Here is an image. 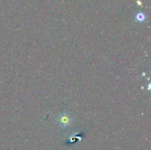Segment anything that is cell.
I'll return each instance as SVG.
<instances>
[{"instance_id":"1","label":"cell","mask_w":151,"mask_h":150,"mask_svg":"<svg viewBox=\"0 0 151 150\" xmlns=\"http://www.w3.org/2000/svg\"><path fill=\"white\" fill-rule=\"evenodd\" d=\"M58 121L60 125H61L63 127L69 126L72 123V119L66 113H63V114L60 115L58 117Z\"/></svg>"},{"instance_id":"2","label":"cell","mask_w":151,"mask_h":150,"mask_svg":"<svg viewBox=\"0 0 151 150\" xmlns=\"http://www.w3.org/2000/svg\"><path fill=\"white\" fill-rule=\"evenodd\" d=\"M136 19H137V21L142 22L144 21L145 19V16L142 13H139L136 16Z\"/></svg>"}]
</instances>
